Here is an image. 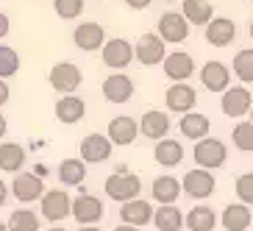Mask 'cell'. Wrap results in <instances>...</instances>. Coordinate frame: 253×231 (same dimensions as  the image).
<instances>
[{"instance_id": "cell-22", "label": "cell", "mask_w": 253, "mask_h": 231, "mask_svg": "<svg viewBox=\"0 0 253 231\" xmlns=\"http://www.w3.org/2000/svg\"><path fill=\"white\" fill-rule=\"evenodd\" d=\"M139 131L142 137H148V139H167V131H170V117L159 109H150V112L142 114V123H139Z\"/></svg>"}, {"instance_id": "cell-15", "label": "cell", "mask_w": 253, "mask_h": 231, "mask_svg": "<svg viewBox=\"0 0 253 231\" xmlns=\"http://www.w3.org/2000/svg\"><path fill=\"white\" fill-rule=\"evenodd\" d=\"M203 37L211 47H228L234 39H237V23L228 20V17H214L211 23L206 25Z\"/></svg>"}, {"instance_id": "cell-30", "label": "cell", "mask_w": 253, "mask_h": 231, "mask_svg": "<svg viewBox=\"0 0 253 231\" xmlns=\"http://www.w3.org/2000/svg\"><path fill=\"white\" fill-rule=\"evenodd\" d=\"M217 226V215H214V209H209V206H192L189 212H186V229L189 231H214Z\"/></svg>"}, {"instance_id": "cell-18", "label": "cell", "mask_w": 253, "mask_h": 231, "mask_svg": "<svg viewBox=\"0 0 253 231\" xmlns=\"http://www.w3.org/2000/svg\"><path fill=\"white\" fill-rule=\"evenodd\" d=\"M201 81L209 92H225L231 87V70L223 61H206L201 67Z\"/></svg>"}, {"instance_id": "cell-37", "label": "cell", "mask_w": 253, "mask_h": 231, "mask_svg": "<svg viewBox=\"0 0 253 231\" xmlns=\"http://www.w3.org/2000/svg\"><path fill=\"white\" fill-rule=\"evenodd\" d=\"M234 189H237L239 203L253 206V173H242V176L237 179V184H234Z\"/></svg>"}, {"instance_id": "cell-35", "label": "cell", "mask_w": 253, "mask_h": 231, "mask_svg": "<svg viewBox=\"0 0 253 231\" xmlns=\"http://www.w3.org/2000/svg\"><path fill=\"white\" fill-rule=\"evenodd\" d=\"M17 70H20V53L8 45H0V78L6 81V78L17 75Z\"/></svg>"}, {"instance_id": "cell-1", "label": "cell", "mask_w": 253, "mask_h": 231, "mask_svg": "<svg viewBox=\"0 0 253 231\" xmlns=\"http://www.w3.org/2000/svg\"><path fill=\"white\" fill-rule=\"evenodd\" d=\"M106 195L117 203H128V201H136L142 192V179L134 176V173H112L103 184Z\"/></svg>"}, {"instance_id": "cell-17", "label": "cell", "mask_w": 253, "mask_h": 231, "mask_svg": "<svg viewBox=\"0 0 253 231\" xmlns=\"http://www.w3.org/2000/svg\"><path fill=\"white\" fill-rule=\"evenodd\" d=\"M100 90H103V97L109 103H128V100L134 97V81L123 73H114L103 81Z\"/></svg>"}, {"instance_id": "cell-2", "label": "cell", "mask_w": 253, "mask_h": 231, "mask_svg": "<svg viewBox=\"0 0 253 231\" xmlns=\"http://www.w3.org/2000/svg\"><path fill=\"white\" fill-rule=\"evenodd\" d=\"M192 159H195V164H198L201 170H217V167H223L225 159H228V148H225L223 139L206 137V139L195 142Z\"/></svg>"}, {"instance_id": "cell-24", "label": "cell", "mask_w": 253, "mask_h": 231, "mask_svg": "<svg viewBox=\"0 0 253 231\" xmlns=\"http://www.w3.org/2000/svg\"><path fill=\"white\" fill-rule=\"evenodd\" d=\"M181 14L186 17L189 25L206 28V25L214 20V6H211L209 0H184V3H181Z\"/></svg>"}, {"instance_id": "cell-19", "label": "cell", "mask_w": 253, "mask_h": 231, "mask_svg": "<svg viewBox=\"0 0 253 231\" xmlns=\"http://www.w3.org/2000/svg\"><path fill=\"white\" fill-rule=\"evenodd\" d=\"M181 192H184V186L172 176H159V179H153V186H150V195H153V201L159 206H175Z\"/></svg>"}, {"instance_id": "cell-33", "label": "cell", "mask_w": 253, "mask_h": 231, "mask_svg": "<svg viewBox=\"0 0 253 231\" xmlns=\"http://www.w3.org/2000/svg\"><path fill=\"white\" fill-rule=\"evenodd\" d=\"M234 75H237L242 84H253V47H245L234 56Z\"/></svg>"}, {"instance_id": "cell-47", "label": "cell", "mask_w": 253, "mask_h": 231, "mask_svg": "<svg viewBox=\"0 0 253 231\" xmlns=\"http://www.w3.org/2000/svg\"><path fill=\"white\" fill-rule=\"evenodd\" d=\"M50 231H67V229H61V226H56V229H50Z\"/></svg>"}, {"instance_id": "cell-43", "label": "cell", "mask_w": 253, "mask_h": 231, "mask_svg": "<svg viewBox=\"0 0 253 231\" xmlns=\"http://www.w3.org/2000/svg\"><path fill=\"white\" fill-rule=\"evenodd\" d=\"M114 231H139V229H136V226H128V223H123V226H117Z\"/></svg>"}, {"instance_id": "cell-21", "label": "cell", "mask_w": 253, "mask_h": 231, "mask_svg": "<svg viewBox=\"0 0 253 231\" xmlns=\"http://www.w3.org/2000/svg\"><path fill=\"white\" fill-rule=\"evenodd\" d=\"M153 215H156V209L150 206L148 201H142V198L123 203V209H120V217H123V223L136 226V229H142V226L153 223Z\"/></svg>"}, {"instance_id": "cell-42", "label": "cell", "mask_w": 253, "mask_h": 231, "mask_svg": "<svg viewBox=\"0 0 253 231\" xmlns=\"http://www.w3.org/2000/svg\"><path fill=\"white\" fill-rule=\"evenodd\" d=\"M6 131H8V123H6V117H3V114H0V139H3V137H6Z\"/></svg>"}, {"instance_id": "cell-39", "label": "cell", "mask_w": 253, "mask_h": 231, "mask_svg": "<svg viewBox=\"0 0 253 231\" xmlns=\"http://www.w3.org/2000/svg\"><path fill=\"white\" fill-rule=\"evenodd\" d=\"M8 28H11V23H8V17L3 14V11H0V39H3V37L8 34Z\"/></svg>"}, {"instance_id": "cell-4", "label": "cell", "mask_w": 253, "mask_h": 231, "mask_svg": "<svg viewBox=\"0 0 253 231\" xmlns=\"http://www.w3.org/2000/svg\"><path fill=\"white\" fill-rule=\"evenodd\" d=\"M39 209H42V217L50 220V223H61L73 215V198H70L64 189H47L45 198L39 201Z\"/></svg>"}, {"instance_id": "cell-27", "label": "cell", "mask_w": 253, "mask_h": 231, "mask_svg": "<svg viewBox=\"0 0 253 231\" xmlns=\"http://www.w3.org/2000/svg\"><path fill=\"white\" fill-rule=\"evenodd\" d=\"M209 126H211V120L206 117V114L201 112H189L181 117L178 128H181V134L186 137V139H195V142H201L209 137Z\"/></svg>"}, {"instance_id": "cell-11", "label": "cell", "mask_w": 253, "mask_h": 231, "mask_svg": "<svg viewBox=\"0 0 253 231\" xmlns=\"http://www.w3.org/2000/svg\"><path fill=\"white\" fill-rule=\"evenodd\" d=\"M114 142L109 139L106 134H86L81 139V159L86 164H100L112 156Z\"/></svg>"}, {"instance_id": "cell-26", "label": "cell", "mask_w": 253, "mask_h": 231, "mask_svg": "<svg viewBox=\"0 0 253 231\" xmlns=\"http://www.w3.org/2000/svg\"><path fill=\"white\" fill-rule=\"evenodd\" d=\"M25 164V148L17 142H0V170L20 176Z\"/></svg>"}, {"instance_id": "cell-44", "label": "cell", "mask_w": 253, "mask_h": 231, "mask_svg": "<svg viewBox=\"0 0 253 231\" xmlns=\"http://www.w3.org/2000/svg\"><path fill=\"white\" fill-rule=\"evenodd\" d=\"M78 231H100V229H97V226H81Z\"/></svg>"}, {"instance_id": "cell-41", "label": "cell", "mask_w": 253, "mask_h": 231, "mask_svg": "<svg viewBox=\"0 0 253 231\" xmlns=\"http://www.w3.org/2000/svg\"><path fill=\"white\" fill-rule=\"evenodd\" d=\"M6 201H8V186H6V181L0 179V206H3Z\"/></svg>"}, {"instance_id": "cell-16", "label": "cell", "mask_w": 253, "mask_h": 231, "mask_svg": "<svg viewBox=\"0 0 253 231\" xmlns=\"http://www.w3.org/2000/svg\"><path fill=\"white\" fill-rule=\"evenodd\" d=\"M73 217L78 220L81 226H95L100 223V217H103V201L95 198V195H78L73 201Z\"/></svg>"}, {"instance_id": "cell-28", "label": "cell", "mask_w": 253, "mask_h": 231, "mask_svg": "<svg viewBox=\"0 0 253 231\" xmlns=\"http://www.w3.org/2000/svg\"><path fill=\"white\" fill-rule=\"evenodd\" d=\"M153 159H156V164H162V167H175V164H181V159H184V148H181V142H175V139H162V142H156V148H153Z\"/></svg>"}, {"instance_id": "cell-38", "label": "cell", "mask_w": 253, "mask_h": 231, "mask_svg": "<svg viewBox=\"0 0 253 231\" xmlns=\"http://www.w3.org/2000/svg\"><path fill=\"white\" fill-rule=\"evenodd\" d=\"M8 97H11V92H8V84L0 78V106H6V103H8Z\"/></svg>"}, {"instance_id": "cell-9", "label": "cell", "mask_w": 253, "mask_h": 231, "mask_svg": "<svg viewBox=\"0 0 253 231\" xmlns=\"http://www.w3.org/2000/svg\"><path fill=\"white\" fill-rule=\"evenodd\" d=\"M136 61L145 64V67H153V64H162L167 56H164V39L159 34H142L134 45Z\"/></svg>"}, {"instance_id": "cell-13", "label": "cell", "mask_w": 253, "mask_h": 231, "mask_svg": "<svg viewBox=\"0 0 253 231\" xmlns=\"http://www.w3.org/2000/svg\"><path fill=\"white\" fill-rule=\"evenodd\" d=\"M73 42H75V47H81V50H86V53L103 50L106 31H103L100 23H81L73 31Z\"/></svg>"}, {"instance_id": "cell-12", "label": "cell", "mask_w": 253, "mask_h": 231, "mask_svg": "<svg viewBox=\"0 0 253 231\" xmlns=\"http://www.w3.org/2000/svg\"><path fill=\"white\" fill-rule=\"evenodd\" d=\"M192 73H195V59L189 53H184V50L167 53V59H164V75L172 84H186Z\"/></svg>"}, {"instance_id": "cell-48", "label": "cell", "mask_w": 253, "mask_h": 231, "mask_svg": "<svg viewBox=\"0 0 253 231\" xmlns=\"http://www.w3.org/2000/svg\"><path fill=\"white\" fill-rule=\"evenodd\" d=\"M251 3H253V0H251Z\"/></svg>"}, {"instance_id": "cell-14", "label": "cell", "mask_w": 253, "mask_h": 231, "mask_svg": "<svg viewBox=\"0 0 253 231\" xmlns=\"http://www.w3.org/2000/svg\"><path fill=\"white\" fill-rule=\"evenodd\" d=\"M164 103L170 112H178V114H189L198 103V92L189 87V84H172L170 90L164 92Z\"/></svg>"}, {"instance_id": "cell-3", "label": "cell", "mask_w": 253, "mask_h": 231, "mask_svg": "<svg viewBox=\"0 0 253 231\" xmlns=\"http://www.w3.org/2000/svg\"><path fill=\"white\" fill-rule=\"evenodd\" d=\"M100 59H103V64L109 70H117V73H123V70L131 64V61L136 59L134 53V45L128 42V39L117 37V39H109L103 45V50H100Z\"/></svg>"}, {"instance_id": "cell-31", "label": "cell", "mask_w": 253, "mask_h": 231, "mask_svg": "<svg viewBox=\"0 0 253 231\" xmlns=\"http://www.w3.org/2000/svg\"><path fill=\"white\" fill-rule=\"evenodd\" d=\"M184 212L178 206H159L153 215V226L159 231H181L184 229Z\"/></svg>"}, {"instance_id": "cell-29", "label": "cell", "mask_w": 253, "mask_h": 231, "mask_svg": "<svg viewBox=\"0 0 253 231\" xmlns=\"http://www.w3.org/2000/svg\"><path fill=\"white\" fill-rule=\"evenodd\" d=\"M84 179H86V162L84 159H61L59 164V181L67 186H78L84 184Z\"/></svg>"}, {"instance_id": "cell-34", "label": "cell", "mask_w": 253, "mask_h": 231, "mask_svg": "<svg viewBox=\"0 0 253 231\" xmlns=\"http://www.w3.org/2000/svg\"><path fill=\"white\" fill-rule=\"evenodd\" d=\"M231 142H234V148L242 150V153H253V123H248V120L237 123L234 131H231Z\"/></svg>"}, {"instance_id": "cell-20", "label": "cell", "mask_w": 253, "mask_h": 231, "mask_svg": "<svg viewBox=\"0 0 253 231\" xmlns=\"http://www.w3.org/2000/svg\"><path fill=\"white\" fill-rule=\"evenodd\" d=\"M106 137H109L114 145H134L136 137H139V123H136L134 117H128V114H123V117H114L112 123H109V131H106Z\"/></svg>"}, {"instance_id": "cell-23", "label": "cell", "mask_w": 253, "mask_h": 231, "mask_svg": "<svg viewBox=\"0 0 253 231\" xmlns=\"http://www.w3.org/2000/svg\"><path fill=\"white\" fill-rule=\"evenodd\" d=\"M220 223L225 231H248V226L253 223V212L245 203H228L220 215Z\"/></svg>"}, {"instance_id": "cell-25", "label": "cell", "mask_w": 253, "mask_h": 231, "mask_svg": "<svg viewBox=\"0 0 253 231\" xmlns=\"http://www.w3.org/2000/svg\"><path fill=\"white\" fill-rule=\"evenodd\" d=\"M84 114H86V103H84V97H73V95L59 97V103H56V117H59V123L73 126V123H81Z\"/></svg>"}, {"instance_id": "cell-46", "label": "cell", "mask_w": 253, "mask_h": 231, "mask_svg": "<svg viewBox=\"0 0 253 231\" xmlns=\"http://www.w3.org/2000/svg\"><path fill=\"white\" fill-rule=\"evenodd\" d=\"M0 231H8V226H6V223H0Z\"/></svg>"}, {"instance_id": "cell-40", "label": "cell", "mask_w": 253, "mask_h": 231, "mask_svg": "<svg viewBox=\"0 0 253 231\" xmlns=\"http://www.w3.org/2000/svg\"><path fill=\"white\" fill-rule=\"evenodd\" d=\"M153 0H126V6L128 8H148Z\"/></svg>"}, {"instance_id": "cell-10", "label": "cell", "mask_w": 253, "mask_h": 231, "mask_svg": "<svg viewBox=\"0 0 253 231\" xmlns=\"http://www.w3.org/2000/svg\"><path fill=\"white\" fill-rule=\"evenodd\" d=\"M181 186H184V192L189 195V198H198V201H203V198H209V195L214 192V176H211V170H201V167H195V170H189L181 179Z\"/></svg>"}, {"instance_id": "cell-45", "label": "cell", "mask_w": 253, "mask_h": 231, "mask_svg": "<svg viewBox=\"0 0 253 231\" xmlns=\"http://www.w3.org/2000/svg\"><path fill=\"white\" fill-rule=\"evenodd\" d=\"M248 34H251V39H253V20H251V25H248Z\"/></svg>"}, {"instance_id": "cell-8", "label": "cell", "mask_w": 253, "mask_h": 231, "mask_svg": "<svg viewBox=\"0 0 253 231\" xmlns=\"http://www.w3.org/2000/svg\"><path fill=\"white\" fill-rule=\"evenodd\" d=\"M253 106V95L248 87H228L220 97V109H223L225 117H245Z\"/></svg>"}, {"instance_id": "cell-6", "label": "cell", "mask_w": 253, "mask_h": 231, "mask_svg": "<svg viewBox=\"0 0 253 231\" xmlns=\"http://www.w3.org/2000/svg\"><path fill=\"white\" fill-rule=\"evenodd\" d=\"M156 34L164 42H170V45H181L189 37V23H186V17L181 11H167V14L159 17Z\"/></svg>"}, {"instance_id": "cell-5", "label": "cell", "mask_w": 253, "mask_h": 231, "mask_svg": "<svg viewBox=\"0 0 253 231\" xmlns=\"http://www.w3.org/2000/svg\"><path fill=\"white\" fill-rule=\"evenodd\" d=\"M47 81H50V87L56 92L70 95V92H75L78 87H81L84 73H81V67H75V64H70V61H59V64H53V67H50Z\"/></svg>"}, {"instance_id": "cell-36", "label": "cell", "mask_w": 253, "mask_h": 231, "mask_svg": "<svg viewBox=\"0 0 253 231\" xmlns=\"http://www.w3.org/2000/svg\"><path fill=\"white\" fill-rule=\"evenodd\" d=\"M53 8L61 20H75V17L84 14V0H53Z\"/></svg>"}, {"instance_id": "cell-32", "label": "cell", "mask_w": 253, "mask_h": 231, "mask_svg": "<svg viewBox=\"0 0 253 231\" xmlns=\"http://www.w3.org/2000/svg\"><path fill=\"white\" fill-rule=\"evenodd\" d=\"M8 231H39V217L34 209H14L8 217Z\"/></svg>"}, {"instance_id": "cell-7", "label": "cell", "mask_w": 253, "mask_h": 231, "mask_svg": "<svg viewBox=\"0 0 253 231\" xmlns=\"http://www.w3.org/2000/svg\"><path fill=\"white\" fill-rule=\"evenodd\" d=\"M45 181L39 179L37 173H20L14 176V184H11V195H14L20 203H34L45 198Z\"/></svg>"}]
</instances>
